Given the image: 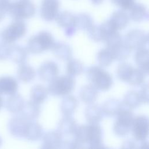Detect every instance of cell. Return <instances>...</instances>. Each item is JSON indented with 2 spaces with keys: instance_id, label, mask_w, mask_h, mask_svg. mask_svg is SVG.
<instances>
[{
  "instance_id": "cell-1",
  "label": "cell",
  "mask_w": 149,
  "mask_h": 149,
  "mask_svg": "<svg viewBox=\"0 0 149 149\" xmlns=\"http://www.w3.org/2000/svg\"><path fill=\"white\" fill-rule=\"evenodd\" d=\"M87 77L91 84L100 91H108L113 84L111 75L98 66H92L88 68Z\"/></svg>"
},
{
  "instance_id": "cell-2",
  "label": "cell",
  "mask_w": 149,
  "mask_h": 149,
  "mask_svg": "<svg viewBox=\"0 0 149 149\" xmlns=\"http://www.w3.org/2000/svg\"><path fill=\"white\" fill-rule=\"evenodd\" d=\"M7 12L15 20H23L33 17L36 8L30 0H15L10 2Z\"/></svg>"
},
{
  "instance_id": "cell-3",
  "label": "cell",
  "mask_w": 149,
  "mask_h": 149,
  "mask_svg": "<svg viewBox=\"0 0 149 149\" xmlns=\"http://www.w3.org/2000/svg\"><path fill=\"white\" fill-rule=\"evenodd\" d=\"M132 110L122 102V107L116 116V120L113 125V132L116 136H125L131 130L134 118Z\"/></svg>"
},
{
  "instance_id": "cell-4",
  "label": "cell",
  "mask_w": 149,
  "mask_h": 149,
  "mask_svg": "<svg viewBox=\"0 0 149 149\" xmlns=\"http://www.w3.org/2000/svg\"><path fill=\"white\" fill-rule=\"evenodd\" d=\"M75 87V80L68 74L56 77L49 81L48 91L54 96H63L70 93Z\"/></svg>"
},
{
  "instance_id": "cell-5",
  "label": "cell",
  "mask_w": 149,
  "mask_h": 149,
  "mask_svg": "<svg viewBox=\"0 0 149 149\" xmlns=\"http://www.w3.org/2000/svg\"><path fill=\"white\" fill-rule=\"evenodd\" d=\"M131 50L146 48L148 42V36L140 29H133L127 32L123 40Z\"/></svg>"
},
{
  "instance_id": "cell-6",
  "label": "cell",
  "mask_w": 149,
  "mask_h": 149,
  "mask_svg": "<svg viewBox=\"0 0 149 149\" xmlns=\"http://www.w3.org/2000/svg\"><path fill=\"white\" fill-rule=\"evenodd\" d=\"M26 32V25L23 20H15L2 32V37L9 42L15 41L23 37Z\"/></svg>"
},
{
  "instance_id": "cell-7",
  "label": "cell",
  "mask_w": 149,
  "mask_h": 149,
  "mask_svg": "<svg viewBox=\"0 0 149 149\" xmlns=\"http://www.w3.org/2000/svg\"><path fill=\"white\" fill-rule=\"evenodd\" d=\"M148 119L144 115L134 118L131 130L136 141H144L148 135Z\"/></svg>"
},
{
  "instance_id": "cell-8",
  "label": "cell",
  "mask_w": 149,
  "mask_h": 149,
  "mask_svg": "<svg viewBox=\"0 0 149 149\" xmlns=\"http://www.w3.org/2000/svg\"><path fill=\"white\" fill-rule=\"evenodd\" d=\"M59 0H42L40 7L41 17L46 22H51L55 19L59 12Z\"/></svg>"
},
{
  "instance_id": "cell-9",
  "label": "cell",
  "mask_w": 149,
  "mask_h": 149,
  "mask_svg": "<svg viewBox=\"0 0 149 149\" xmlns=\"http://www.w3.org/2000/svg\"><path fill=\"white\" fill-rule=\"evenodd\" d=\"M89 148H102V130L98 123L88 125V139L87 143Z\"/></svg>"
},
{
  "instance_id": "cell-10",
  "label": "cell",
  "mask_w": 149,
  "mask_h": 149,
  "mask_svg": "<svg viewBox=\"0 0 149 149\" xmlns=\"http://www.w3.org/2000/svg\"><path fill=\"white\" fill-rule=\"evenodd\" d=\"M59 73L58 65L53 61H46L44 62L38 69L40 78L45 81H51Z\"/></svg>"
},
{
  "instance_id": "cell-11",
  "label": "cell",
  "mask_w": 149,
  "mask_h": 149,
  "mask_svg": "<svg viewBox=\"0 0 149 149\" xmlns=\"http://www.w3.org/2000/svg\"><path fill=\"white\" fill-rule=\"evenodd\" d=\"M63 142V136L58 131H49L46 133L42 137L41 148L55 149L61 148Z\"/></svg>"
},
{
  "instance_id": "cell-12",
  "label": "cell",
  "mask_w": 149,
  "mask_h": 149,
  "mask_svg": "<svg viewBox=\"0 0 149 149\" xmlns=\"http://www.w3.org/2000/svg\"><path fill=\"white\" fill-rule=\"evenodd\" d=\"M77 126L76 120L71 116H64L59 122L57 131L62 136L73 135Z\"/></svg>"
},
{
  "instance_id": "cell-13",
  "label": "cell",
  "mask_w": 149,
  "mask_h": 149,
  "mask_svg": "<svg viewBox=\"0 0 149 149\" xmlns=\"http://www.w3.org/2000/svg\"><path fill=\"white\" fill-rule=\"evenodd\" d=\"M134 60L138 69L142 71L145 75H147L149 70V52L148 49L143 48L136 50Z\"/></svg>"
},
{
  "instance_id": "cell-14",
  "label": "cell",
  "mask_w": 149,
  "mask_h": 149,
  "mask_svg": "<svg viewBox=\"0 0 149 149\" xmlns=\"http://www.w3.org/2000/svg\"><path fill=\"white\" fill-rule=\"evenodd\" d=\"M115 28L118 31L123 30L127 27L129 23V15L123 10L115 11L109 19Z\"/></svg>"
},
{
  "instance_id": "cell-15",
  "label": "cell",
  "mask_w": 149,
  "mask_h": 149,
  "mask_svg": "<svg viewBox=\"0 0 149 149\" xmlns=\"http://www.w3.org/2000/svg\"><path fill=\"white\" fill-rule=\"evenodd\" d=\"M129 10L130 19L135 22H141L148 19V10L143 3L135 2Z\"/></svg>"
},
{
  "instance_id": "cell-16",
  "label": "cell",
  "mask_w": 149,
  "mask_h": 149,
  "mask_svg": "<svg viewBox=\"0 0 149 149\" xmlns=\"http://www.w3.org/2000/svg\"><path fill=\"white\" fill-rule=\"evenodd\" d=\"M122 107V102L118 99L111 98L104 102L101 109L103 115L108 117H113L117 115Z\"/></svg>"
},
{
  "instance_id": "cell-17",
  "label": "cell",
  "mask_w": 149,
  "mask_h": 149,
  "mask_svg": "<svg viewBox=\"0 0 149 149\" xmlns=\"http://www.w3.org/2000/svg\"><path fill=\"white\" fill-rule=\"evenodd\" d=\"M84 115L89 123H98L102 119L103 113L101 107L93 103L86 108Z\"/></svg>"
},
{
  "instance_id": "cell-18",
  "label": "cell",
  "mask_w": 149,
  "mask_h": 149,
  "mask_svg": "<svg viewBox=\"0 0 149 149\" xmlns=\"http://www.w3.org/2000/svg\"><path fill=\"white\" fill-rule=\"evenodd\" d=\"M55 56L62 61H68L72 58V50L71 47L63 42H55L52 48Z\"/></svg>"
},
{
  "instance_id": "cell-19",
  "label": "cell",
  "mask_w": 149,
  "mask_h": 149,
  "mask_svg": "<svg viewBox=\"0 0 149 149\" xmlns=\"http://www.w3.org/2000/svg\"><path fill=\"white\" fill-rule=\"evenodd\" d=\"M80 100L86 104L94 103L98 97L97 90L91 84H87L83 86L79 91Z\"/></svg>"
},
{
  "instance_id": "cell-20",
  "label": "cell",
  "mask_w": 149,
  "mask_h": 149,
  "mask_svg": "<svg viewBox=\"0 0 149 149\" xmlns=\"http://www.w3.org/2000/svg\"><path fill=\"white\" fill-rule=\"evenodd\" d=\"M79 102L77 98L73 95L65 97L61 103V111L64 116H71L76 111Z\"/></svg>"
},
{
  "instance_id": "cell-21",
  "label": "cell",
  "mask_w": 149,
  "mask_h": 149,
  "mask_svg": "<svg viewBox=\"0 0 149 149\" xmlns=\"http://www.w3.org/2000/svg\"><path fill=\"white\" fill-rule=\"evenodd\" d=\"M35 36L43 51L52 49L55 43L54 37L48 31H40Z\"/></svg>"
},
{
  "instance_id": "cell-22",
  "label": "cell",
  "mask_w": 149,
  "mask_h": 149,
  "mask_svg": "<svg viewBox=\"0 0 149 149\" xmlns=\"http://www.w3.org/2000/svg\"><path fill=\"white\" fill-rule=\"evenodd\" d=\"M93 24V19L88 13H80L75 15L74 25L77 29L87 31Z\"/></svg>"
},
{
  "instance_id": "cell-23",
  "label": "cell",
  "mask_w": 149,
  "mask_h": 149,
  "mask_svg": "<svg viewBox=\"0 0 149 149\" xmlns=\"http://www.w3.org/2000/svg\"><path fill=\"white\" fill-rule=\"evenodd\" d=\"M43 134V129L40 124L37 122H29L25 137L29 140L36 141L40 139Z\"/></svg>"
},
{
  "instance_id": "cell-24",
  "label": "cell",
  "mask_w": 149,
  "mask_h": 149,
  "mask_svg": "<svg viewBox=\"0 0 149 149\" xmlns=\"http://www.w3.org/2000/svg\"><path fill=\"white\" fill-rule=\"evenodd\" d=\"M55 20L59 26L64 29L75 26V15L69 11L65 10L59 12Z\"/></svg>"
},
{
  "instance_id": "cell-25",
  "label": "cell",
  "mask_w": 149,
  "mask_h": 149,
  "mask_svg": "<svg viewBox=\"0 0 149 149\" xmlns=\"http://www.w3.org/2000/svg\"><path fill=\"white\" fill-rule=\"evenodd\" d=\"M48 91L47 88L41 84H37L32 87L30 97L31 101L41 104L43 103L47 98Z\"/></svg>"
},
{
  "instance_id": "cell-26",
  "label": "cell",
  "mask_w": 149,
  "mask_h": 149,
  "mask_svg": "<svg viewBox=\"0 0 149 149\" xmlns=\"http://www.w3.org/2000/svg\"><path fill=\"white\" fill-rule=\"evenodd\" d=\"M78 148L82 147L83 145L87 144L88 139V125L77 126L73 134Z\"/></svg>"
},
{
  "instance_id": "cell-27",
  "label": "cell",
  "mask_w": 149,
  "mask_h": 149,
  "mask_svg": "<svg viewBox=\"0 0 149 149\" xmlns=\"http://www.w3.org/2000/svg\"><path fill=\"white\" fill-rule=\"evenodd\" d=\"M17 83L11 77H3L0 78V93L13 94L17 89Z\"/></svg>"
},
{
  "instance_id": "cell-28",
  "label": "cell",
  "mask_w": 149,
  "mask_h": 149,
  "mask_svg": "<svg viewBox=\"0 0 149 149\" xmlns=\"http://www.w3.org/2000/svg\"><path fill=\"white\" fill-rule=\"evenodd\" d=\"M122 102L131 109L137 108L142 103L139 92L134 90L127 91L125 95Z\"/></svg>"
},
{
  "instance_id": "cell-29",
  "label": "cell",
  "mask_w": 149,
  "mask_h": 149,
  "mask_svg": "<svg viewBox=\"0 0 149 149\" xmlns=\"http://www.w3.org/2000/svg\"><path fill=\"white\" fill-rule=\"evenodd\" d=\"M98 64L102 67H108L115 60L112 51L107 47L100 49L97 55Z\"/></svg>"
},
{
  "instance_id": "cell-30",
  "label": "cell",
  "mask_w": 149,
  "mask_h": 149,
  "mask_svg": "<svg viewBox=\"0 0 149 149\" xmlns=\"http://www.w3.org/2000/svg\"><path fill=\"white\" fill-rule=\"evenodd\" d=\"M84 70V66L82 62L76 59L68 60L66 65V71L68 75L74 77L81 74Z\"/></svg>"
},
{
  "instance_id": "cell-31",
  "label": "cell",
  "mask_w": 149,
  "mask_h": 149,
  "mask_svg": "<svg viewBox=\"0 0 149 149\" xmlns=\"http://www.w3.org/2000/svg\"><path fill=\"white\" fill-rule=\"evenodd\" d=\"M134 68L129 63L123 62L120 63L116 69L117 77L120 80L127 83Z\"/></svg>"
},
{
  "instance_id": "cell-32",
  "label": "cell",
  "mask_w": 149,
  "mask_h": 149,
  "mask_svg": "<svg viewBox=\"0 0 149 149\" xmlns=\"http://www.w3.org/2000/svg\"><path fill=\"white\" fill-rule=\"evenodd\" d=\"M111 51L113 54L115 60L120 61L126 59L129 56L132 50L123 40L120 44Z\"/></svg>"
},
{
  "instance_id": "cell-33",
  "label": "cell",
  "mask_w": 149,
  "mask_h": 149,
  "mask_svg": "<svg viewBox=\"0 0 149 149\" xmlns=\"http://www.w3.org/2000/svg\"><path fill=\"white\" fill-rule=\"evenodd\" d=\"M41 107L40 105L37 104L31 100L28 102L24 108V115L27 119L33 120L37 118L40 114Z\"/></svg>"
},
{
  "instance_id": "cell-34",
  "label": "cell",
  "mask_w": 149,
  "mask_h": 149,
  "mask_svg": "<svg viewBox=\"0 0 149 149\" xmlns=\"http://www.w3.org/2000/svg\"><path fill=\"white\" fill-rule=\"evenodd\" d=\"M18 76L22 81L29 82L35 77L36 71L34 68L29 65H23L19 69Z\"/></svg>"
},
{
  "instance_id": "cell-35",
  "label": "cell",
  "mask_w": 149,
  "mask_h": 149,
  "mask_svg": "<svg viewBox=\"0 0 149 149\" xmlns=\"http://www.w3.org/2000/svg\"><path fill=\"white\" fill-rule=\"evenodd\" d=\"M144 73L138 68H134L127 83L132 86H139L144 83Z\"/></svg>"
},
{
  "instance_id": "cell-36",
  "label": "cell",
  "mask_w": 149,
  "mask_h": 149,
  "mask_svg": "<svg viewBox=\"0 0 149 149\" xmlns=\"http://www.w3.org/2000/svg\"><path fill=\"white\" fill-rule=\"evenodd\" d=\"M89 37L94 41L100 42L103 41L102 32L99 26L93 24L88 30Z\"/></svg>"
},
{
  "instance_id": "cell-37",
  "label": "cell",
  "mask_w": 149,
  "mask_h": 149,
  "mask_svg": "<svg viewBox=\"0 0 149 149\" xmlns=\"http://www.w3.org/2000/svg\"><path fill=\"white\" fill-rule=\"evenodd\" d=\"M115 6L119 8L121 10H128L135 3V0H110Z\"/></svg>"
},
{
  "instance_id": "cell-38",
  "label": "cell",
  "mask_w": 149,
  "mask_h": 149,
  "mask_svg": "<svg viewBox=\"0 0 149 149\" xmlns=\"http://www.w3.org/2000/svg\"><path fill=\"white\" fill-rule=\"evenodd\" d=\"M141 102L147 104L149 101V94H148V84L144 83L139 92Z\"/></svg>"
},
{
  "instance_id": "cell-39",
  "label": "cell",
  "mask_w": 149,
  "mask_h": 149,
  "mask_svg": "<svg viewBox=\"0 0 149 149\" xmlns=\"http://www.w3.org/2000/svg\"><path fill=\"white\" fill-rule=\"evenodd\" d=\"M137 144L136 143V142H134L132 140L128 139L127 140H125L122 143V146L121 147L122 148H134L137 147Z\"/></svg>"
},
{
  "instance_id": "cell-40",
  "label": "cell",
  "mask_w": 149,
  "mask_h": 149,
  "mask_svg": "<svg viewBox=\"0 0 149 149\" xmlns=\"http://www.w3.org/2000/svg\"><path fill=\"white\" fill-rule=\"evenodd\" d=\"M77 30L75 26H71L65 29V34L67 37H70L75 34Z\"/></svg>"
},
{
  "instance_id": "cell-41",
  "label": "cell",
  "mask_w": 149,
  "mask_h": 149,
  "mask_svg": "<svg viewBox=\"0 0 149 149\" xmlns=\"http://www.w3.org/2000/svg\"><path fill=\"white\" fill-rule=\"evenodd\" d=\"M10 2V0H0V8L3 9L7 12Z\"/></svg>"
},
{
  "instance_id": "cell-42",
  "label": "cell",
  "mask_w": 149,
  "mask_h": 149,
  "mask_svg": "<svg viewBox=\"0 0 149 149\" xmlns=\"http://www.w3.org/2000/svg\"><path fill=\"white\" fill-rule=\"evenodd\" d=\"M104 0H90L91 2L94 5H96V6H98V5H101L103 2H104Z\"/></svg>"
},
{
  "instance_id": "cell-43",
  "label": "cell",
  "mask_w": 149,
  "mask_h": 149,
  "mask_svg": "<svg viewBox=\"0 0 149 149\" xmlns=\"http://www.w3.org/2000/svg\"><path fill=\"white\" fill-rule=\"evenodd\" d=\"M6 10H5L4 9L0 8V20L3 17L5 13H6Z\"/></svg>"
},
{
  "instance_id": "cell-44",
  "label": "cell",
  "mask_w": 149,
  "mask_h": 149,
  "mask_svg": "<svg viewBox=\"0 0 149 149\" xmlns=\"http://www.w3.org/2000/svg\"><path fill=\"white\" fill-rule=\"evenodd\" d=\"M2 98H1V97L0 95V108L2 106Z\"/></svg>"
}]
</instances>
